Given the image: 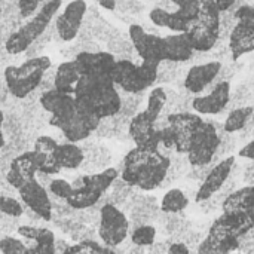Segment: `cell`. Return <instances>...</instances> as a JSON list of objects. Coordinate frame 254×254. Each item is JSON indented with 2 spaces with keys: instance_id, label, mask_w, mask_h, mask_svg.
<instances>
[{
  "instance_id": "23",
  "label": "cell",
  "mask_w": 254,
  "mask_h": 254,
  "mask_svg": "<svg viewBox=\"0 0 254 254\" xmlns=\"http://www.w3.org/2000/svg\"><path fill=\"white\" fill-rule=\"evenodd\" d=\"M164 51H165V61H171V63L189 61L195 52L186 33H174V34L164 36Z\"/></svg>"
},
{
  "instance_id": "50",
  "label": "cell",
  "mask_w": 254,
  "mask_h": 254,
  "mask_svg": "<svg viewBox=\"0 0 254 254\" xmlns=\"http://www.w3.org/2000/svg\"><path fill=\"white\" fill-rule=\"evenodd\" d=\"M0 18H1V3H0Z\"/></svg>"
},
{
  "instance_id": "51",
  "label": "cell",
  "mask_w": 254,
  "mask_h": 254,
  "mask_svg": "<svg viewBox=\"0 0 254 254\" xmlns=\"http://www.w3.org/2000/svg\"><path fill=\"white\" fill-rule=\"evenodd\" d=\"M231 254H243V253H238V252H235V253H231Z\"/></svg>"
},
{
  "instance_id": "28",
  "label": "cell",
  "mask_w": 254,
  "mask_h": 254,
  "mask_svg": "<svg viewBox=\"0 0 254 254\" xmlns=\"http://www.w3.org/2000/svg\"><path fill=\"white\" fill-rule=\"evenodd\" d=\"M188 205H189V198L182 189H170L164 195L159 207L162 213L177 214V213H183Z\"/></svg>"
},
{
  "instance_id": "38",
  "label": "cell",
  "mask_w": 254,
  "mask_h": 254,
  "mask_svg": "<svg viewBox=\"0 0 254 254\" xmlns=\"http://www.w3.org/2000/svg\"><path fill=\"white\" fill-rule=\"evenodd\" d=\"M168 13H170V10L164 9V7H153V9L149 12V18H150V21H152L156 27H165Z\"/></svg>"
},
{
  "instance_id": "32",
  "label": "cell",
  "mask_w": 254,
  "mask_h": 254,
  "mask_svg": "<svg viewBox=\"0 0 254 254\" xmlns=\"http://www.w3.org/2000/svg\"><path fill=\"white\" fill-rule=\"evenodd\" d=\"M0 213L9 217L19 219L24 216V204L13 196L0 195Z\"/></svg>"
},
{
  "instance_id": "14",
  "label": "cell",
  "mask_w": 254,
  "mask_h": 254,
  "mask_svg": "<svg viewBox=\"0 0 254 254\" xmlns=\"http://www.w3.org/2000/svg\"><path fill=\"white\" fill-rule=\"evenodd\" d=\"M88 4L85 0H71L64 6L63 12L55 19V30L61 40L71 42L77 37Z\"/></svg>"
},
{
  "instance_id": "40",
  "label": "cell",
  "mask_w": 254,
  "mask_h": 254,
  "mask_svg": "<svg viewBox=\"0 0 254 254\" xmlns=\"http://www.w3.org/2000/svg\"><path fill=\"white\" fill-rule=\"evenodd\" d=\"M243 182L249 186H254V161H250L243 170Z\"/></svg>"
},
{
  "instance_id": "8",
  "label": "cell",
  "mask_w": 254,
  "mask_h": 254,
  "mask_svg": "<svg viewBox=\"0 0 254 254\" xmlns=\"http://www.w3.org/2000/svg\"><path fill=\"white\" fill-rule=\"evenodd\" d=\"M222 129L223 127L219 128V125L211 121H202V124L198 127L190 140L189 152L186 155L190 167H201L213 162L217 147L220 144Z\"/></svg>"
},
{
  "instance_id": "30",
  "label": "cell",
  "mask_w": 254,
  "mask_h": 254,
  "mask_svg": "<svg viewBox=\"0 0 254 254\" xmlns=\"http://www.w3.org/2000/svg\"><path fill=\"white\" fill-rule=\"evenodd\" d=\"M129 240L134 246L149 247L156 240V228L153 225L138 226L129 231Z\"/></svg>"
},
{
  "instance_id": "43",
  "label": "cell",
  "mask_w": 254,
  "mask_h": 254,
  "mask_svg": "<svg viewBox=\"0 0 254 254\" xmlns=\"http://www.w3.org/2000/svg\"><path fill=\"white\" fill-rule=\"evenodd\" d=\"M167 254H190V250L183 243H171Z\"/></svg>"
},
{
  "instance_id": "12",
  "label": "cell",
  "mask_w": 254,
  "mask_h": 254,
  "mask_svg": "<svg viewBox=\"0 0 254 254\" xmlns=\"http://www.w3.org/2000/svg\"><path fill=\"white\" fill-rule=\"evenodd\" d=\"M129 40L141 58V61L153 63L161 65L165 61V51H164V37L146 33V30L138 24H131L128 28Z\"/></svg>"
},
{
  "instance_id": "15",
  "label": "cell",
  "mask_w": 254,
  "mask_h": 254,
  "mask_svg": "<svg viewBox=\"0 0 254 254\" xmlns=\"http://www.w3.org/2000/svg\"><path fill=\"white\" fill-rule=\"evenodd\" d=\"M167 118H168V125L171 127V129L174 132L176 153L188 155L190 140L204 119L201 118V115L190 113V112L171 113Z\"/></svg>"
},
{
  "instance_id": "25",
  "label": "cell",
  "mask_w": 254,
  "mask_h": 254,
  "mask_svg": "<svg viewBox=\"0 0 254 254\" xmlns=\"http://www.w3.org/2000/svg\"><path fill=\"white\" fill-rule=\"evenodd\" d=\"M83 150L77 143H58L55 150V159L61 170H77L83 162Z\"/></svg>"
},
{
  "instance_id": "5",
  "label": "cell",
  "mask_w": 254,
  "mask_h": 254,
  "mask_svg": "<svg viewBox=\"0 0 254 254\" xmlns=\"http://www.w3.org/2000/svg\"><path fill=\"white\" fill-rule=\"evenodd\" d=\"M159 67L153 63L141 61L132 63L128 58L116 60L112 70V79L116 88H121L127 94H141L147 88L153 86L159 77Z\"/></svg>"
},
{
  "instance_id": "17",
  "label": "cell",
  "mask_w": 254,
  "mask_h": 254,
  "mask_svg": "<svg viewBox=\"0 0 254 254\" xmlns=\"http://www.w3.org/2000/svg\"><path fill=\"white\" fill-rule=\"evenodd\" d=\"M231 103V83L226 80L219 82L207 95L195 97L190 107L196 115H219Z\"/></svg>"
},
{
  "instance_id": "19",
  "label": "cell",
  "mask_w": 254,
  "mask_h": 254,
  "mask_svg": "<svg viewBox=\"0 0 254 254\" xmlns=\"http://www.w3.org/2000/svg\"><path fill=\"white\" fill-rule=\"evenodd\" d=\"M80 70V74H97V76H112V70L115 67L116 58L110 52L98 51L79 52L73 58Z\"/></svg>"
},
{
  "instance_id": "35",
  "label": "cell",
  "mask_w": 254,
  "mask_h": 254,
  "mask_svg": "<svg viewBox=\"0 0 254 254\" xmlns=\"http://www.w3.org/2000/svg\"><path fill=\"white\" fill-rule=\"evenodd\" d=\"M104 246H100L94 240L76 243L74 246H70L63 254H101Z\"/></svg>"
},
{
  "instance_id": "44",
  "label": "cell",
  "mask_w": 254,
  "mask_h": 254,
  "mask_svg": "<svg viewBox=\"0 0 254 254\" xmlns=\"http://www.w3.org/2000/svg\"><path fill=\"white\" fill-rule=\"evenodd\" d=\"M234 3H235V0H213L214 7H216L220 13L225 12V10H228V9H231Z\"/></svg>"
},
{
  "instance_id": "22",
  "label": "cell",
  "mask_w": 254,
  "mask_h": 254,
  "mask_svg": "<svg viewBox=\"0 0 254 254\" xmlns=\"http://www.w3.org/2000/svg\"><path fill=\"white\" fill-rule=\"evenodd\" d=\"M57 146H58V141L49 135H40L34 140L33 152L36 153L37 168L40 173L54 176L61 171V167L58 165L55 159Z\"/></svg>"
},
{
  "instance_id": "1",
  "label": "cell",
  "mask_w": 254,
  "mask_h": 254,
  "mask_svg": "<svg viewBox=\"0 0 254 254\" xmlns=\"http://www.w3.org/2000/svg\"><path fill=\"white\" fill-rule=\"evenodd\" d=\"M73 97L79 113L100 121L118 115L122 107V95L112 76L82 74Z\"/></svg>"
},
{
  "instance_id": "26",
  "label": "cell",
  "mask_w": 254,
  "mask_h": 254,
  "mask_svg": "<svg viewBox=\"0 0 254 254\" xmlns=\"http://www.w3.org/2000/svg\"><path fill=\"white\" fill-rule=\"evenodd\" d=\"M254 205V186H244L232 192L222 204L223 213L244 211Z\"/></svg>"
},
{
  "instance_id": "39",
  "label": "cell",
  "mask_w": 254,
  "mask_h": 254,
  "mask_svg": "<svg viewBox=\"0 0 254 254\" xmlns=\"http://www.w3.org/2000/svg\"><path fill=\"white\" fill-rule=\"evenodd\" d=\"M18 219L15 217H9V216H4L0 213V232H4V234H9L12 231H16L18 229Z\"/></svg>"
},
{
  "instance_id": "29",
  "label": "cell",
  "mask_w": 254,
  "mask_h": 254,
  "mask_svg": "<svg viewBox=\"0 0 254 254\" xmlns=\"http://www.w3.org/2000/svg\"><path fill=\"white\" fill-rule=\"evenodd\" d=\"M167 100H168V94L167 91L162 88V86H156L150 91L149 97H147V106L146 109L143 110L152 121H158L159 116L162 115L164 109H165V104H167Z\"/></svg>"
},
{
  "instance_id": "4",
  "label": "cell",
  "mask_w": 254,
  "mask_h": 254,
  "mask_svg": "<svg viewBox=\"0 0 254 254\" xmlns=\"http://www.w3.org/2000/svg\"><path fill=\"white\" fill-rule=\"evenodd\" d=\"M52 61L46 55H39L25 60L21 65H9L4 68V83L9 94L15 98H27L43 82Z\"/></svg>"
},
{
  "instance_id": "42",
  "label": "cell",
  "mask_w": 254,
  "mask_h": 254,
  "mask_svg": "<svg viewBox=\"0 0 254 254\" xmlns=\"http://www.w3.org/2000/svg\"><path fill=\"white\" fill-rule=\"evenodd\" d=\"M238 155L244 159H249V161H254V140L249 141L244 147L240 149Z\"/></svg>"
},
{
  "instance_id": "34",
  "label": "cell",
  "mask_w": 254,
  "mask_h": 254,
  "mask_svg": "<svg viewBox=\"0 0 254 254\" xmlns=\"http://www.w3.org/2000/svg\"><path fill=\"white\" fill-rule=\"evenodd\" d=\"M48 193L52 196V198H58V199H63V201H67V198L70 196L73 188H71V183H68L67 180L64 179H54L49 186H48Z\"/></svg>"
},
{
  "instance_id": "48",
  "label": "cell",
  "mask_w": 254,
  "mask_h": 254,
  "mask_svg": "<svg viewBox=\"0 0 254 254\" xmlns=\"http://www.w3.org/2000/svg\"><path fill=\"white\" fill-rule=\"evenodd\" d=\"M3 122H4V113L0 110V150L4 147V144H6V137H4V134H3Z\"/></svg>"
},
{
  "instance_id": "27",
  "label": "cell",
  "mask_w": 254,
  "mask_h": 254,
  "mask_svg": "<svg viewBox=\"0 0 254 254\" xmlns=\"http://www.w3.org/2000/svg\"><path fill=\"white\" fill-rule=\"evenodd\" d=\"M254 107L253 106H243V107H235L231 110V113L228 115L225 124H223V131L228 134H235V132H241L250 118L253 116Z\"/></svg>"
},
{
  "instance_id": "47",
  "label": "cell",
  "mask_w": 254,
  "mask_h": 254,
  "mask_svg": "<svg viewBox=\"0 0 254 254\" xmlns=\"http://www.w3.org/2000/svg\"><path fill=\"white\" fill-rule=\"evenodd\" d=\"M70 246L64 241V240H55V253L63 254Z\"/></svg>"
},
{
  "instance_id": "3",
  "label": "cell",
  "mask_w": 254,
  "mask_h": 254,
  "mask_svg": "<svg viewBox=\"0 0 254 254\" xmlns=\"http://www.w3.org/2000/svg\"><path fill=\"white\" fill-rule=\"evenodd\" d=\"M61 4L63 0H46L37 9V12L28 18L25 24H22L12 34H9V37L4 42L6 52L10 55H18L28 51L30 46L45 34L49 24L61 9Z\"/></svg>"
},
{
  "instance_id": "7",
  "label": "cell",
  "mask_w": 254,
  "mask_h": 254,
  "mask_svg": "<svg viewBox=\"0 0 254 254\" xmlns=\"http://www.w3.org/2000/svg\"><path fill=\"white\" fill-rule=\"evenodd\" d=\"M220 33V12L211 4H202L196 21H193L186 31L189 42L196 52L211 51Z\"/></svg>"
},
{
  "instance_id": "49",
  "label": "cell",
  "mask_w": 254,
  "mask_h": 254,
  "mask_svg": "<svg viewBox=\"0 0 254 254\" xmlns=\"http://www.w3.org/2000/svg\"><path fill=\"white\" fill-rule=\"evenodd\" d=\"M125 254H147V247H140V246L132 244Z\"/></svg>"
},
{
  "instance_id": "36",
  "label": "cell",
  "mask_w": 254,
  "mask_h": 254,
  "mask_svg": "<svg viewBox=\"0 0 254 254\" xmlns=\"http://www.w3.org/2000/svg\"><path fill=\"white\" fill-rule=\"evenodd\" d=\"M189 27H190V22H188L186 19H183L176 10H173V12L168 13L165 28L171 30L173 33H186L189 30Z\"/></svg>"
},
{
  "instance_id": "9",
  "label": "cell",
  "mask_w": 254,
  "mask_h": 254,
  "mask_svg": "<svg viewBox=\"0 0 254 254\" xmlns=\"http://www.w3.org/2000/svg\"><path fill=\"white\" fill-rule=\"evenodd\" d=\"M129 234V222L125 213L113 205H103L98 220V237L106 247L115 249Z\"/></svg>"
},
{
  "instance_id": "11",
  "label": "cell",
  "mask_w": 254,
  "mask_h": 254,
  "mask_svg": "<svg viewBox=\"0 0 254 254\" xmlns=\"http://www.w3.org/2000/svg\"><path fill=\"white\" fill-rule=\"evenodd\" d=\"M39 103L42 109L49 113V125L58 129H61L77 113L74 97L63 94L54 88L43 91L39 97Z\"/></svg>"
},
{
  "instance_id": "16",
  "label": "cell",
  "mask_w": 254,
  "mask_h": 254,
  "mask_svg": "<svg viewBox=\"0 0 254 254\" xmlns=\"http://www.w3.org/2000/svg\"><path fill=\"white\" fill-rule=\"evenodd\" d=\"M129 138L135 143V147L144 150L159 149V129L155 128V121H152L144 112H138L129 119L128 125Z\"/></svg>"
},
{
  "instance_id": "13",
  "label": "cell",
  "mask_w": 254,
  "mask_h": 254,
  "mask_svg": "<svg viewBox=\"0 0 254 254\" xmlns=\"http://www.w3.org/2000/svg\"><path fill=\"white\" fill-rule=\"evenodd\" d=\"M21 202L24 207L36 213L43 222H51L52 219V201L46 188H43L36 177L25 182L21 188L16 189Z\"/></svg>"
},
{
  "instance_id": "33",
  "label": "cell",
  "mask_w": 254,
  "mask_h": 254,
  "mask_svg": "<svg viewBox=\"0 0 254 254\" xmlns=\"http://www.w3.org/2000/svg\"><path fill=\"white\" fill-rule=\"evenodd\" d=\"M0 253L1 254H28V249L22 240L6 235L0 240Z\"/></svg>"
},
{
  "instance_id": "45",
  "label": "cell",
  "mask_w": 254,
  "mask_h": 254,
  "mask_svg": "<svg viewBox=\"0 0 254 254\" xmlns=\"http://www.w3.org/2000/svg\"><path fill=\"white\" fill-rule=\"evenodd\" d=\"M36 180H37L43 188L48 189L49 183H51L54 179H52V176H49V174H45V173H39V171H37V173H36Z\"/></svg>"
},
{
  "instance_id": "31",
  "label": "cell",
  "mask_w": 254,
  "mask_h": 254,
  "mask_svg": "<svg viewBox=\"0 0 254 254\" xmlns=\"http://www.w3.org/2000/svg\"><path fill=\"white\" fill-rule=\"evenodd\" d=\"M171 1L177 6L176 12L183 19H186L190 24L193 21H196V18L199 15V9H201L199 0H171Z\"/></svg>"
},
{
  "instance_id": "21",
  "label": "cell",
  "mask_w": 254,
  "mask_h": 254,
  "mask_svg": "<svg viewBox=\"0 0 254 254\" xmlns=\"http://www.w3.org/2000/svg\"><path fill=\"white\" fill-rule=\"evenodd\" d=\"M222 70L220 61H210L205 64H198L189 68L185 77V88L190 94H199L207 86H210Z\"/></svg>"
},
{
  "instance_id": "18",
  "label": "cell",
  "mask_w": 254,
  "mask_h": 254,
  "mask_svg": "<svg viewBox=\"0 0 254 254\" xmlns=\"http://www.w3.org/2000/svg\"><path fill=\"white\" fill-rule=\"evenodd\" d=\"M235 164V158L234 156H228L223 161H220L219 164H216L211 171L207 174V177L201 182L198 190L195 192V201L199 204L208 198H211L214 193H217L222 186L228 182L232 167Z\"/></svg>"
},
{
  "instance_id": "10",
  "label": "cell",
  "mask_w": 254,
  "mask_h": 254,
  "mask_svg": "<svg viewBox=\"0 0 254 254\" xmlns=\"http://www.w3.org/2000/svg\"><path fill=\"white\" fill-rule=\"evenodd\" d=\"M237 25L229 39V49L232 60H238L254 51V7L244 4L235 12Z\"/></svg>"
},
{
  "instance_id": "20",
  "label": "cell",
  "mask_w": 254,
  "mask_h": 254,
  "mask_svg": "<svg viewBox=\"0 0 254 254\" xmlns=\"http://www.w3.org/2000/svg\"><path fill=\"white\" fill-rule=\"evenodd\" d=\"M37 171H39V168H37L36 153L33 150H27L12 159L4 180L16 190L25 182L33 180L36 177Z\"/></svg>"
},
{
  "instance_id": "2",
  "label": "cell",
  "mask_w": 254,
  "mask_h": 254,
  "mask_svg": "<svg viewBox=\"0 0 254 254\" xmlns=\"http://www.w3.org/2000/svg\"><path fill=\"white\" fill-rule=\"evenodd\" d=\"M170 158L158 150H144L134 147L122 161L121 179L138 188L140 190H153L161 188L170 168Z\"/></svg>"
},
{
  "instance_id": "24",
  "label": "cell",
  "mask_w": 254,
  "mask_h": 254,
  "mask_svg": "<svg viewBox=\"0 0 254 254\" xmlns=\"http://www.w3.org/2000/svg\"><path fill=\"white\" fill-rule=\"evenodd\" d=\"M80 76H82L80 70L74 60L64 61L57 67V71L54 76V89H57L63 94L73 95Z\"/></svg>"
},
{
  "instance_id": "46",
  "label": "cell",
  "mask_w": 254,
  "mask_h": 254,
  "mask_svg": "<svg viewBox=\"0 0 254 254\" xmlns=\"http://www.w3.org/2000/svg\"><path fill=\"white\" fill-rule=\"evenodd\" d=\"M101 7L107 10H115L116 9V0H95Z\"/></svg>"
},
{
  "instance_id": "6",
  "label": "cell",
  "mask_w": 254,
  "mask_h": 254,
  "mask_svg": "<svg viewBox=\"0 0 254 254\" xmlns=\"http://www.w3.org/2000/svg\"><path fill=\"white\" fill-rule=\"evenodd\" d=\"M118 179V170L107 168L101 173L85 174L77 177L71 183V193L67 198V204L74 210L89 208L101 199V196L110 189L112 183Z\"/></svg>"
},
{
  "instance_id": "37",
  "label": "cell",
  "mask_w": 254,
  "mask_h": 254,
  "mask_svg": "<svg viewBox=\"0 0 254 254\" xmlns=\"http://www.w3.org/2000/svg\"><path fill=\"white\" fill-rule=\"evenodd\" d=\"M46 0H18V10L22 18L33 16Z\"/></svg>"
},
{
  "instance_id": "41",
  "label": "cell",
  "mask_w": 254,
  "mask_h": 254,
  "mask_svg": "<svg viewBox=\"0 0 254 254\" xmlns=\"http://www.w3.org/2000/svg\"><path fill=\"white\" fill-rule=\"evenodd\" d=\"M171 243H153L147 247V254H167Z\"/></svg>"
}]
</instances>
